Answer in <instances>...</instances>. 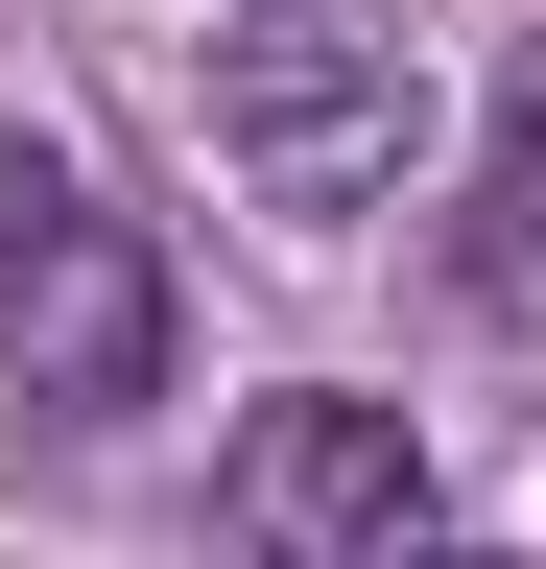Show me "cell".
<instances>
[{
	"instance_id": "cell-3",
	"label": "cell",
	"mask_w": 546,
	"mask_h": 569,
	"mask_svg": "<svg viewBox=\"0 0 546 569\" xmlns=\"http://www.w3.org/2000/svg\"><path fill=\"white\" fill-rule=\"evenodd\" d=\"M215 522H238V569H428V427L309 380V403H261V427H238Z\"/></svg>"
},
{
	"instance_id": "cell-2",
	"label": "cell",
	"mask_w": 546,
	"mask_h": 569,
	"mask_svg": "<svg viewBox=\"0 0 546 569\" xmlns=\"http://www.w3.org/2000/svg\"><path fill=\"white\" fill-rule=\"evenodd\" d=\"M0 380L24 403H143L167 380V261L24 142H0Z\"/></svg>"
},
{
	"instance_id": "cell-1",
	"label": "cell",
	"mask_w": 546,
	"mask_h": 569,
	"mask_svg": "<svg viewBox=\"0 0 546 569\" xmlns=\"http://www.w3.org/2000/svg\"><path fill=\"white\" fill-rule=\"evenodd\" d=\"M215 167L261 213H380L404 142H428V71H404V24H332V0H261V24H215Z\"/></svg>"
},
{
	"instance_id": "cell-5",
	"label": "cell",
	"mask_w": 546,
	"mask_h": 569,
	"mask_svg": "<svg viewBox=\"0 0 546 569\" xmlns=\"http://www.w3.org/2000/svg\"><path fill=\"white\" fill-rule=\"evenodd\" d=\"M428 569H499V546H428Z\"/></svg>"
},
{
	"instance_id": "cell-4",
	"label": "cell",
	"mask_w": 546,
	"mask_h": 569,
	"mask_svg": "<svg viewBox=\"0 0 546 569\" xmlns=\"http://www.w3.org/2000/svg\"><path fill=\"white\" fill-rule=\"evenodd\" d=\"M499 284H546V48L499 71Z\"/></svg>"
}]
</instances>
